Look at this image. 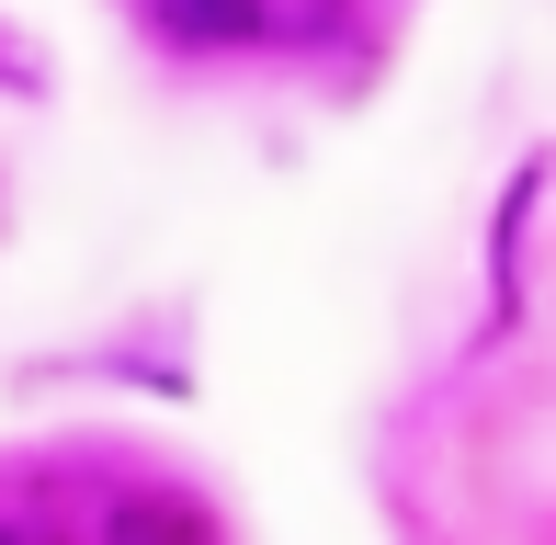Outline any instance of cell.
<instances>
[{"label": "cell", "mask_w": 556, "mask_h": 545, "mask_svg": "<svg viewBox=\"0 0 556 545\" xmlns=\"http://www.w3.org/2000/svg\"><path fill=\"white\" fill-rule=\"evenodd\" d=\"M103 545H216V523L193 500H170V489H137V500L103 511Z\"/></svg>", "instance_id": "cell-1"}, {"label": "cell", "mask_w": 556, "mask_h": 545, "mask_svg": "<svg viewBox=\"0 0 556 545\" xmlns=\"http://www.w3.org/2000/svg\"><path fill=\"white\" fill-rule=\"evenodd\" d=\"M250 35H273V46H341L352 35V0H250Z\"/></svg>", "instance_id": "cell-2"}, {"label": "cell", "mask_w": 556, "mask_h": 545, "mask_svg": "<svg viewBox=\"0 0 556 545\" xmlns=\"http://www.w3.org/2000/svg\"><path fill=\"white\" fill-rule=\"evenodd\" d=\"M170 46H250V0H148Z\"/></svg>", "instance_id": "cell-3"}]
</instances>
